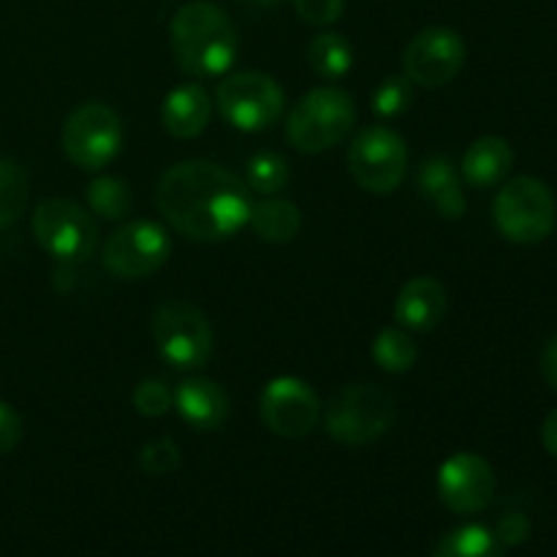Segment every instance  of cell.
Here are the masks:
<instances>
[{"mask_svg": "<svg viewBox=\"0 0 557 557\" xmlns=\"http://www.w3.org/2000/svg\"><path fill=\"white\" fill-rule=\"evenodd\" d=\"M308 63L321 79H343L351 71L354 49L348 38H343L341 33H321V36L310 41Z\"/></svg>", "mask_w": 557, "mask_h": 557, "instance_id": "44dd1931", "label": "cell"}, {"mask_svg": "<svg viewBox=\"0 0 557 557\" xmlns=\"http://www.w3.org/2000/svg\"><path fill=\"white\" fill-rule=\"evenodd\" d=\"M438 495L455 515H479L495 498V473L484 457L460 451L438 471Z\"/></svg>", "mask_w": 557, "mask_h": 557, "instance_id": "5bb4252c", "label": "cell"}, {"mask_svg": "<svg viewBox=\"0 0 557 557\" xmlns=\"http://www.w3.org/2000/svg\"><path fill=\"white\" fill-rule=\"evenodd\" d=\"M498 232L517 245H536L555 228V196L542 180L515 177L498 190L493 205Z\"/></svg>", "mask_w": 557, "mask_h": 557, "instance_id": "5b68a950", "label": "cell"}, {"mask_svg": "<svg viewBox=\"0 0 557 557\" xmlns=\"http://www.w3.org/2000/svg\"><path fill=\"white\" fill-rule=\"evenodd\" d=\"M348 169L359 188L370 194H392L408 172V147L397 131L368 125L348 147Z\"/></svg>", "mask_w": 557, "mask_h": 557, "instance_id": "9c48e42d", "label": "cell"}, {"mask_svg": "<svg viewBox=\"0 0 557 557\" xmlns=\"http://www.w3.org/2000/svg\"><path fill=\"white\" fill-rule=\"evenodd\" d=\"M500 553H504V544L484 525L455 528L435 544L438 557H495Z\"/></svg>", "mask_w": 557, "mask_h": 557, "instance_id": "7402d4cb", "label": "cell"}, {"mask_svg": "<svg viewBox=\"0 0 557 557\" xmlns=\"http://www.w3.org/2000/svg\"><path fill=\"white\" fill-rule=\"evenodd\" d=\"M419 188L435 205V210L449 221H457L466 212V194H462L460 174L449 158H428L419 169Z\"/></svg>", "mask_w": 557, "mask_h": 557, "instance_id": "d6986e66", "label": "cell"}, {"mask_svg": "<svg viewBox=\"0 0 557 557\" xmlns=\"http://www.w3.org/2000/svg\"><path fill=\"white\" fill-rule=\"evenodd\" d=\"M395 397L379 384H351L337 392L324 411L326 433L343 446H368L389 433Z\"/></svg>", "mask_w": 557, "mask_h": 557, "instance_id": "277c9868", "label": "cell"}, {"mask_svg": "<svg viewBox=\"0 0 557 557\" xmlns=\"http://www.w3.org/2000/svg\"><path fill=\"white\" fill-rule=\"evenodd\" d=\"M292 3L297 14L315 27L335 25L343 14V0H292Z\"/></svg>", "mask_w": 557, "mask_h": 557, "instance_id": "f546056e", "label": "cell"}, {"mask_svg": "<svg viewBox=\"0 0 557 557\" xmlns=\"http://www.w3.org/2000/svg\"><path fill=\"white\" fill-rule=\"evenodd\" d=\"M172 52L188 76H221L237 58V30L226 11L207 0L185 3L172 20Z\"/></svg>", "mask_w": 557, "mask_h": 557, "instance_id": "7a4b0ae2", "label": "cell"}, {"mask_svg": "<svg viewBox=\"0 0 557 557\" xmlns=\"http://www.w3.org/2000/svg\"><path fill=\"white\" fill-rule=\"evenodd\" d=\"M542 373H544V379H547V384L557 392V335L549 337L547 346H544V351H542Z\"/></svg>", "mask_w": 557, "mask_h": 557, "instance_id": "d6a6232c", "label": "cell"}, {"mask_svg": "<svg viewBox=\"0 0 557 557\" xmlns=\"http://www.w3.org/2000/svg\"><path fill=\"white\" fill-rule=\"evenodd\" d=\"M33 237L52 259L76 264L96 253L98 226L90 212L76 201L49 199L33 212Z\"/></svg>", "mask_w": 557, "mask_h": 557, "instance_id": "52a82bcc", "label": "cell"}, {"mask_svg": "<svg viewBox=\"0 0 557 557\" xmlns=\"http://www.w3.org/2000/svg\"><path fill=\"white\" fill-rule=\"evenodd\" d=\"M446 310H449L446 288L435 277L422 275L400 288L395 302V319L403 330L430 332L446 319Z\"/></svg>", "mask_w": 557, "mask_h": 557, "instance_id": "9a60e30c", "label": "cell"}, {"mask_svg": "<svg viewBox=\"0 0 557 557\" xmlns=\"http://www.w3.org/2000/svg\"><path fill=\"white\" fill-rule=\"evenodd\" d=\"M87 207L103 221H117L131 210V188L120 177H98L87 185Z\"/></svg>", "mask_w": 557, "mask_h": 557, "instance_id": "d4e9b609", "label": "cell"}, {"mask_svg": "<svg viewBox=\"0 0 557 557\" xmlns=\"http://www.w3.org/2000/svg\"><path fill=\"white\" fill-rule=\"evenodd\" d=\"M158 354L180 370L205 368L212 354V326L190 302H163L152 313Z\"/></svg>", "mask_w": 557, "mask_h": 557, "instance_id": "ba28073f", "label": "cell"}, {"mask_svg": "<svg viewBox=\"0 0 557 557\" xmlns=\"http://www.w3.org/2000/svg\"><path fill=\"white\" fill-rule=\"evenodd\" d=\"M495 536H498V542L504 544V547H517V544H522L531 536V522H528V517L520 515V511H511V515H506L504 520L498 522Z\"/></svg>", "mask_w": 557, "mask_h": 557, "instance_id": "4dcf8cb0", "label": "cell"}, {"mask_svg": "<svg viewBox=\"0 0 557 557\" xmlns=\"http://www.w3.org/2000/svg\"><path fill=\"white\" fill-rule=\"evenodd\" d=\"M215 103L234 128L253 134L277 123L286 107V96L272 76L261 71H239L218 85Z\"/></svg>", "mask_w": 557, "mask_h": 557, "instance_id": "30bf717a", "label": "cell"}, {"mask_svg": "<svg viewBox=\"0 0 557 557\" xmlns=\"http://www.w3.org/2000/svg\"><path fill=\"white\" fill-rule=\"evenodd\" d=\"M172 253V239L161 223L131 221L114 228L103 243V267L114 277L139 281L161 270Z\"/></svg>", "mask_w": 557, "mask_h": 557, "instance_id": "8fae6325", "label": "cell"}, {"mask_svg": "<svg viewBox=\"0 0 557 557\" xmlns=\"http://www.w3.org/2000/svg\"><path fill=\"white\" fill-rule=\"evenodd\" d=\"M373 359L386 373H406L417 364V343L403 330H381L373 343Z\"/></svg>", "mask_w": 557, "mask_h": 557, "instance_id": "cb8c5ba5", "label": "cell"}, {"mask_svg": "<svg viewBox=\"0 0 557 557\" xmlns=\"http://www.w3.org/2000/svg\"><path fill=\"white\" fill-rule=\"evenodd\" d=\"M466 41L451 27H424L403 52V71L411 85H449L466 65Z\"/></svg>", "mask_w": 557, "mask_h": 557, "instance_id": "4fadbf2b", "label": "cell"}, {"mask_svg": "<svg viewBox=\"0 0 557 557\" xmlns=\"http://www.w3.org/2000/svg\"><path fill=\"white\" fill-rule=\"evenodd\" d=\"M183 462V455H180V446L174 438H158L152 444H147L145 449L139 451V468L150 476H166V473H174Z\"/></svg>", "mask_w": 557, "mask_h": 557, "instance_id": "83f0119b", "label": "cell"}, {"mask_svg": "<svg viewBox=\"0 0 557 557\" xmlns=\"http://www.w3.org/2000/svg\"><path fill=\"white\" fill-rule=\"evenodd\" d=\"M174 406V395L163 381L150 379L141 381L134 392V408L147 419H158L163 413H169V408Z\"/></svg>", "mask_w": 557, "mask_h": 557, "instance_id": "f1b7e54d", "label": "cell"}, {"mask_svg": "<svg viewBox=\"0 0 557 557\" xmlns=\"http://www.w3.org/2000/svg\"><path fill=\"white\" fill-rule=\"evenodd\" d=\"M212 114L210 92L201 85H180L163 98L161 123L163 131L174 139H196L207 128Z\"/></svg>", "mask_w": 557, "mask_h": 557, "instance_id": "2e32d148", "label": "cell"}, {"mask_svg": "<svg viewBox=\"0 0 557 557\" xmlns=\"http://www.w3.org/2000/svg\"><path fill=\"white\" fill-rule=\"evenodd\" d=\"M411 79L406 74L386 76L379 85V90L373 92V112L379 117H397V114H403L411 107Z\"/></svg>", "mask_w": 557, "mask_h": 557, "instance_id": "4316f807", "label": "cell"}, {"mask_svg": "<svg viewBox=\"0 0 557 557\" xmlns=\"http://www.w3.org/2000/svg\"><path fill=\"white\" fill-rule=\"evenodd\" d=\"M542 441H544V449L549 455L557 457V408L544 419V428H542Z\"/></svg>", "mask_w": 557, "mask_h": 557, "instance_id": "836d02e7", "label": "cell"}, {"mask_svg": "<svg viewBox=\"0 0 557 557\" xmlns=\"http://www.w3.org/2000/svg\"><path fill=\"white\" fill-rule=\"evenodd\" d=\"M259 417L281 438H305L319 428L321 403L302 379L281 375L261 389Z\"/></svg>", "mask_w": 557, "mask_h": 557, "instance_id": "7c38bea8", "label": "cell"}, {"mask_svg": "<svg viewBox=\"0 0 557 557\" xmlns=\"http://www.w3.org/2000/svg\"><path fill=\"white\" fill-rule=\"evenodd\" d=\"M156 205L169 226L199 243H218L250 221V188L212 161H183L158 180Z\"/></svg>", "mask_w": 557, "mask_h": 557, "instance_id": "6da1fadb", "label": "cell"}, {"mask_svg": "<svg viewBox=\"0 0 557 557\" xmlns=\"http://www.w3.org/2000/svg\"><path fill=\"white\" fill-rule=\"evenodd\" d=\"M30 199V180L14 158H0V228L22 218Z\"/></svg>", "mask_w": 557, "mask_h": 557, "instance_id": "603a6c76", "label": "cell"}, {"mask_svg": "<svg viewBox=\"0 0 557 557\" xmlns=\"http://www.w3.org/2000/svg\"><path fill=\"white\" fill-rule=\"evenodd\" d=\"M515 166V150L500 136H482L462 156V180L473 188H493L504 183Z\"/></svg>", "mask_w": 557, "mask_h": 557, "instance_id": "ac0fdd59", "label": "cell"}, {"mask_svg": "<svg viewBox=\"0 0 557 557\" xmlns=\"http://www.w3.org/2000/svg\"><path fill=\"white\" fill-rule=\"evenodd\" d=\"M259 3H272V0H259Z\"/></svg>", "mask_w": 557, "mask_h": 557, "instance_id": "e575fe53", "label": "cell"}, {"mask_svg": "<svg viewBox=\"0 0 557 557\" xmlns=\"http://www.w3.org/2000/svg\"><path fill=\"white\" fill-rule=\"evenodd\" d=\"M22 438V419L9 403L0 400V455H9Z\"/></svg>", "mask_w": 557, "mask_h": 557, "instance_id": "1f68e13d", "label": "cell"}, {"mask_svg": "<svg viewBox=\"0 0 557 557\" xmlns=\"http://www.w3.org/2000/svg\"><path fill=\"white\" fill-rule=\"evenodd\" d=\"M357 123V103L343 87H315L288 112L286 139L299 152H326L341 145Z\"/></svg>", "mask_w": 557, "mask_h": 557, "instance_id": "3957f363", "label": "cell"}, {"mask_svg": "<svg viewBox=\"0 0 557 557\" xmlns=\"http://www.w3.org/2000/svg\"><path fill=\"white\" fill-rule=\"evenodd\" d=\"M288 183V163L277 152H259L248 161V188L256 194H277Z\"/></svg>", "mask_w": 557, "mask_h": 557, "instance_id": "484cf974", "label": "cell"}, {"mask_svg": "<svg viewBox=\"0 0 557 557\" xmlns=\"http://www.w3.org/2000/svg\"><path fill=\"white\" fill-rule=\"evenodd\" d=\"M60 145L74 166L98 172L123 147V120L107 103H82L65 117Z\"/></svg>", "mask_w": 557, "mask_h": 557, "instance_id": "8992f818", "label": "cell"}, {"mask_svg": "<svg viewBox=\"0 0 557 557\" xmlns=\"http://www.w3.org/2000/svg\"><path fill=\"white\" fill-rule=\"evenodd\" d=\"M250 226L267 243H288L302 228V215L286 199H267L250 207Z\"/></svg>", "mask_w": 557, "mask_h": 557, "instance_id": "ffe728a7", "label": "cell"}, {"mask_svg": "<svg viewBox=\"0 0 557 557\" xmlns=\"http://www.w3.org/2000/svg\"><path fill=\"white\" fill-rule=\"evenodd\" d=\"M174 406H177L180 417L201 433L223 428V422L228 419L226 392L210 379L183 381L174 392Z\"/></svg>", "mask_w": 557, "mask_h": 557, "instance_id": "e0dca14e", "label": "cell"}]
</instances>
